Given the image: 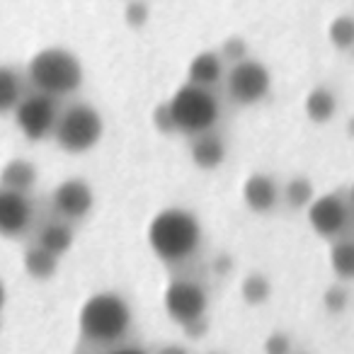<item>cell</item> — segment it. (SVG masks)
<instances>
[{
  "mask_svg": "<svg viewBox=\"0 0 354 354\" xmlns=\"http://www.w3.org/2000/svg\"><path fill=\"white\" fill-rule=\"evenodd\" d=\"M328 39L335 49L339 51H352L354 49V17L352 15H339L330 22L328 27Z\"/></svg>",
  "mask_w": 354,
  "mask_h": 354,
  "instance_id": "44dd1931",
  "label": "cell"
},
{
  "mask_svg": "<svg viewBox=\"0 0 354 354\" xmlns=\"http://www.w3.org/2000/svg\"><path fill=\"white\" fill-rule=\"evenodd\" d=\"M347 304H349V294H347V289H344V286H339V284L328 286V291L323 294L325 310H328V313H333V315L342 313V310L347 308Z\"/></svg>",
  "mask_w": 354,
  "mask_h": 354,
  "instance_id": "484cf974",
  "label": "cell"
},
{
  "mask_svg": "<svg viewBox=\"0 0 354 354\" xmlns=\"http://www.w3.org/2000/svg\"><path fill=\"white\" fill-rule=\"evenodd\" d=\"M241 294H243V299H245V304L262 306V304H267V299H270L272 284H270V279H267L265 274H260V272H252V274H248L245 279H243Z\"/></svg>",
  "mask_w": 354,
  "mask_h": 354,
  "instance_id": "7402d4cb",
  "label": "cell"
},
{
  "mask_svg": "<svg viewBox=\"0 0 354 354\" xmlns=\"http://www.w3.org/2000/svg\"><path fill=\"white\" fill-rule=\"evenodd\" d=\"M352 54H354V49H352Z\"/></svg>",
  "mask_w": 354,
  "mask_h": 354,
  "instance_id": "d590c367",
  "label": "cell"
},
{
  "mask_svg": "<svg viewBox=\"0 0 354 354\" xmlns=\"http://www.w3.org/2000/svg\"><path fill=\"white\" fill-rule=\"evenodd\" d=\"M330 267L339 279H354V241L342 238L330 248Z\"/></svg>",
  "mask_w": 354,
  "mask_h": 354,
  "instance_id": "ffe728a7",
  "label": "cell"
},
{
  "mask_svg": "<svg viewBox=\"0 0 354 354\" xmlns=\"http://www.w3.org/2000/svg\"><path fill=\"white\" fill-rule=\"evenodd\" d=\"M158 354H187V349L180 347V344H165V347L158 349Z\"/></svg>",
  "mask_w": 354,
  "mask_h": 354,
  "instance_id": "1f68e13d",
  "label": "cell"
},
{
  "mask_svg": "<svg viewBox=\"0 0 354 354\" xmlns=\"http://www.w3.org/2000/svg\"><path fill=\"white\" fill-rule=\"evenodd\" d=\"M306 117L313 124H325L335 117V109H337V97L330 93L328 88H313L306 95Z\"/></svg>",
  "mask_w": 354,
  "mask_h": 354,
  "instance_id": "e0dca14e",
  "label": "cell"
},
{
  "mask_svg": "<svg viewBox=\"0 0 354 354\" xmlns=\"http://www.w3.org/2000/svg\"><path fill=\"white\" fill-rule=\"evenodd\" d=\"M148 15H151V10H148L146 0H129L127 8H124V22L133 30H141L148 22Z\"/></svg>",
  "mask_w": 354,
  "mask_h": 354,
  "instance_id": "cb8c5ba5",
  "label": "cell"
},
{
  "mask_svg": "<svg viewBox=\"0 0 354 354\" xmlns=\"http://www.w3.org/2000/svg\"><path fill=\"white\" fill-rule=\"evenodd\" d=\"M248 44H245V39L243 37H228L226 41L221 44V49H218V56H221L223 61H231V66L233 64H241V61H245L248 59Z\"/></svg>",
  "mask_w": 354,
  "mask_h": 354,
  "instance_id": "d4e9b609",
  "label": "cell"
},
{
  "mask_svg": "<svg viewBox=\"0 0 354 354\" xmlns=\"http://www.w3.org/2000/svg\"><path fill=\"white\" fill-rule=\"evenodd\" d=\"M167 104L175 119V131L187 133L189 138L214 131V124L218 122V112H221L216 95L192 83H185Z\"/></svg>",
  "mask_w": 354,
  "mask_h": 354,
  "instance_id": "277c9868",
  "label": "cell"
},
{
  "mask_svg": "<svg viewBox=\"0 0 354 354\" xmlns=\"http://www.w3.org/2000/svg\"><path fill=\"white\" fill-rule=\"evenodd\" d=\"M294 354H306V352H294Z\"/></svg>",
  "mask_w": 354,
  "mask_h": 354,
  "instance_id": "e575fe53",
  "label": "cell"
},
{
  "mask_svg": "<svg viewBox=\"0 0 354 354\" xmlns=\"http://www.w3.org/2000/svg\"><path fill=\"white\" fill-rule=\"evenodd\" d=\"M59 102L44 93H32L22 97L15 109L17 129L25 133L30 141H41L46 136H54L56 122H59Z\"/></svg>",
  "mask_w": 354,
  "mask_h": 354,
  "instance_id": "ba28073f",
  "label": "cell"
},
{
  "mask_svg": "<svg viewBox=\"0 0 354 354\" xmlns=\"http://www.w3.org/2000/svg\"><path fill=\"white\" fill-rule=\"evenodd\" d=\"M27 73L37 93H44L49 97L71 95L83 83V64L78 56L61 46H49L32 56Z\"/></svg>",
  "mask_w": 354,
  "mask_h": 354,
  "instance_id": "3957f363",
  "label": "cell"
},
{
  "mask_svg": "<svg viewBox=\"0 0 354 354\" xmlns=\"http://www.w3.org/2000/svg\"><path fill=\"white\" fill-rule=\"evenodd\" d=\"M107 354H148V352L141 347H133V344H122V347H112Z\"/></svg>",
  "mask_w": 354,
  "mask_h": 354,
  "instance_id": "f546056e",
  "label": "cell"
},
{
  "mask_svg": "<svg viewBox=\"0 0 354 354\" xmlns=\"http://www.w3.org/2000/svg\"><path fill=\"white\" fill-rule=\"evenodd\" d=\"M187 78V83L197 85V88L212 90L223 78V59L216 51H202V54H197L189 61Z\"/></svg>",
  "mask_w": 354,
  "mask_h": 354,
  "instance_id": "5bb4252c",
  "label": "cell"
},
{
  "mask_svg": "<svg viewBox=\"0 0 354 354\" xmlns=\"http://www.w3.org/2000/svg\"><path fill=\"white\" fill-rule=\"evenodd\" d=\"M37 185V167L25 158H12L0 170V187L17 194H30Z\"/></svg>",
  "mask_w": 354,
  "mask_h": 354,
  "instance_id": "9a60e30c",
  "label": "cell"
},
{
  "mask_svg": "<svg viewBox=\"0 0 354 354\" xmlns=\"http://www.w3.org/2000/svg\"><path fill=\"white\" fill-rule=\"evenodd\" d=\"M279 185L274 183V177L265 172H255L243 185V202L255 214H270L279 204Z\"/></svg>",
  "mask_w": 354,
  "mask_h": 354,
  "instance_id": "7c38bea8",
  "label": "cell"
},
{
  "mask_svg": "<svg viewBox=\"0 0 354 354\" xmlns=\"http://www.w3.org/2000/svg\"><path fill=\"white\" fill-rule=\"evenodd\" d=\"M153 124H156V129L160 133H172V131H175V119H172L170 104L160 102L156 109H153Z\"/></svg>",
  "mask_w": 354,
  "mask_h": 354,
  "instance_id": "83f0119b",
  "label": "cell"
},
{
  "mask_svg": "<svg viewBox=\"0 0 354 354\" xmlns=\"http://www.w3.org/2000/svg\"><path fill=\"white\" fill-rule=\"evenodd\" d=\"M272 75L265 64L255 59H245L241 64H233L226 75V90L228 97L236 104H257L270 95Z\"/></svg>",
  "mask_w": 354,
  "mask_h": 354,
  "instance_id": "8992f818",
  "label": "cell"
},
{
  "mask_svg": "<svg viewBox=\"0 0 354 354\" xmlns=\"http://www.w3.org/2000/svg\"><path fill=\"white\" fill-rule=\"evenodd\" d=\"M22 265H25V272L32 277V279L44 281V279H51V277L56 274V270H59V257L51 255L49 250H44V248H39L35 243V245L25 252Z\"/></svg>",
  "mask_w": 354,
  "mask_h": 354,
  "instance_id": "ac0fdd59",
  "label": "cell"
},
{
  "mask_svg": "<svg viewBox=\"0 0 354 354\" xmlns=\"http://www.w3.org/2000/svg\"><path fill=\"white\" fill-rule=\"evenodd\" d=\"M349 207H354V185H352V189H349Z\"/></svg>",
  "mask_w": 354,
  "mask_h": 354,
  "instance_id": "836d02e7",
  "label": "cell"
},
{
  "mask_svg": "<svg viewBox=\"0 0 354 354\" xmlns=\"http://www.w3.org/2000/svg\"><path fill=\"white\" fill-rule=\"evenodd\" d=\"M284 199L291 209H308L315 199L308 177H291L284 187Z\"/></svg>",
  "mask_w": 354,
  "mask_h": 354,
  "instance_id": "603a6c76",
  "label": "cell"
},
{
  "mask_svg": "<svg viewBox=\"0 0 354 354\" xmlns=\"http://www.w3.org/2000/svg\"><path fill=\"white\" fill-rule=\"evenodd\" d=\"M265 354H294V344L286 333H272L265 339Z\"/></svg>",
  "mask_w": 354,
  "mask_h": 354,
  "instance_id": "4316f807",
  "label": "cell"
},
{
  "mask_svg": "<svg viewBox=\"0 0 354 354\" xmlns=\"http://www.w3.org/2000/svg\"><path fill=\"white\" fill-rule=\"evenodd\" d=\"M32 223V202L27 194L0 187V236L17 238Z\"/></svg>",
  "mask_w": 354,
  "mask_h": 354,
  "instance_id": "8fae6325",
  "label": "cell"
},
{
  "mask_svg": "<svg viewBox=\"0 0 354 354\" xmlns=\"http://www.w3.org/2000/svg\"><path fill=\"white\" fill-rule=\"evenodd\" d=\"M6 299H8V291H6V286H3V281H0V308L6 306Z\"/></svg>",
  "mask_w": 354,
  "mask_h": 354,
  "instance_id": "d6a6232c",
  "label": "cell"
},
{
  "mask_svg": "<svg viewBox=\"0 0 354 354\" xmlns=\"http://www.w3.org/2000/svg\"><path fill=\"white\" fill-rule=\"evenodd\" d=\"M306 212L310 228L323 238H337L349 223V202H344L339 194L315 197Z\"/></svg>",
  "mask_w": 354,
  "mask_h": 354,
  "instance_id": "9c48e42d",
  "label": "cell"
},
{
  "mask_svg": "<svg viewBox=\"0 0 354 354\" xmlns=\"http://www.w3.org/2000/svg\"><path fill=\"white\" fill-rule=\"evenodd\" d=\"M95 204L93 189L83 177L64 180L51 194V207L61 216V221H80L90 214Z\"/></svg>",
  "mask_w": 354,
  "mask_h": 354,
  "instance_id": "30bf717a",
  "label": "cell"
},
{
  "mask_svg": "<svg viewBox=\"0 0 354 354\" xmlns=\"http://www.w3.org/2000/svg\"><path fill=\"white\" fill-rule=\"evenodd\" d=\"M37 245L59 257V255H64V252H68L71 245H73V231H71V226L66 221H51L39 231Z\"/></svg>",
  "mask_w": 354,
  "mask_h": 354,
  "instance_id": "2e32d148",
  "label": "cell"
},
{
  "mask_svg": "<svg viewBox=\"0 0 354 354\" xmlns=\"http://www.w3.org/2000/svg\"><path fill=\"white\" fill-rule=\"evenodd\" d=\"M80 335L93 347H117L131 328V308L124 296L102 291L85 301L78 315Z\"/></svg>",
  "mask_w": 354,
  "mask_h": 354,
  "instance_id": "7a4b0ae2",
  "label": "cell"
},
{
  "mask_svg": "<svg viewBox=\"0 0 354 354\" xmlns=\"http://www.w3.org/2000/svg\"><path fill=\"white\" fill-rule=\"evenodd\" d=\"M22 97V78L8 66H0V114L15 112Z\"/></svg>",
  "mask_w": 354,
  "mask_h": 354,
  "instance_id": "d6986e66",
  "label": "cell"
},
{
  "mask_svg": "<svg viewBox=\"0 0 354 354\" xmlns=\"http://www.w3.org/2000/svg\"><path fill=\"white\" fill-rule=\"evenodd\" d=\"M189 156L192 162L202 170H214L226 160V141L216 131L199 133L189 141Z\"/></svg>",
  "mask_w": 354,
  "mask_h": 354,
  "instance_id": "4fadbf2b",
  "label": "cell"
},
{
  "mask_svg": "<svg viewBox=\"0 0 354 354\" xmlns=\"http://www.w3.org/2000/svg\"><path fill=\"white\" fill-rule=\"evenodd\" d=\"M162 306L165 313L175 320L177 325H189L194 320L207 318L209 296L204 286H199L192 279H172L162 294Z\"/></svg>",
  "mask_w": 354,
  "mask_h": 354,
  "instance_id": "52a82bcc",
  "label": "cell"
},
{
  "mask_svg": "<svg viewBox=\"0 0 354 354\" xmlns=\"http://www.w3.org/2000/svg\"><path fill=\"white\" fill-rule=\"evenodd\" d=\"M202 243V223L180 207L162 209L148 226V245L165 265H185Z\"/></svg>",
  "mask_w": 354,
  "mask_h": 354,
  "instance_id": "6da1fadb",
  "label": "cell"
},
{
  "mask_svg": "<svg viewBox=\"0 0 354 354\" xmlns=\"http://www.w3.org/2000/svg\"><path fill=\"white\" fill-rule=\"evenodd\" d=\"M204 333H207V318L185 325V335H187V337H202Z\"/></svg>",
  "mask_w": 354,
  "mask_h": 354,
  "instance_id": "f1b7e54d",
  "label": "cell"
},
{
  "mask_svg": "<svg viewBox=\"0 0 354 354\" xmlns=\"http://www.w3.org/2000/svg\"><path fill=\"white\" fill-rule=\"evenodd\" d=\"M231 257L228 255H221V257H216V260H214V270L218 272V274H226V272H231Z\"/></svg>",
  "mask_w": 354,
  "mask_h": 354,
  "instance_id": "4dcf8cb0",
  "label": "cell"
},
{
  "mask_svg": "<svg viewBox=\"0 0 354 354\" xmlns=\"http://www.w3.org/2000/svg\"><path fill=\"white\" fill-rule=\"evenodd\" d=\"M104 122L95 107L85 102L68 104L59 114L54 138L66 153H88L102 138Z\"/></svg>",
  "mask_w": 354,
  "mask_h": 354,
  "instance_id": "5b68a950",
  "label": "cell"
}]
</instances>
